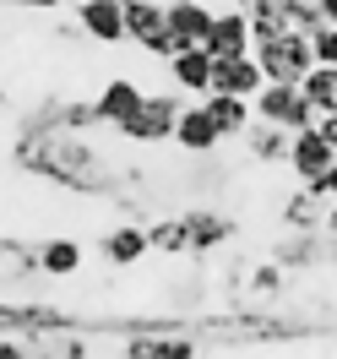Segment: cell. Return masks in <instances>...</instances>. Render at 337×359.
I'll return each instance as SVG.
<instances>
[{
  "mask_svg": "<svg viewBox=\"0 0 337 359\" xmlns=\"http://www.w3.org/2000/svg\"><path fill=\"white\" fill-rule=\"evenodd\" d=\"M326 207L315 191H305V185H294L289 196L277 202V229H289V234H321L326 229Z\"/></svg>",
  "mask_w": 337,
  "mask_h": 359,
  "instance_id": "4fadbf2b",
  "label": "cell"
},
{
  "mask_svg": "<svg viewBox=\"0 0 337 359\" xmlns=\"http://www.w3.org/2000/svg\"><path fill=\"white\" fill-rule=\"evenodd\" d=\"M169 327H136L120 343V359H169Z\"/></svg>",
  "mask_w": 337,
  "mask_h": 359,
  "instance_id": "7402d4cb",
  "label": "cell"
},
{
  "mask_svg": "<svg viewBox=\"0 0 337 359\" xmlns=\"http://www.w3.org/2000/svg\"><path fill=\"white\" fill-rule=\"evenodd\" d=\"M326 234H332V240H337V202L326 207Z\"/></svg>",
  "mask_w": 337,
  "mask_h": 359,
  "instance_id": "4dcf8cb0",
  "label": "cell"
},
{
  "mask_svg": "<svg viewBox=\"0 0 337 359\" xmlns=\"http://www.w3.org/2000/svg\"><path fill=\"white\" fill-rule=\"evenodd\" d=\"M0 114H6V88H0Z\"/></svg>",
  "mask_w": 337,
  "mask_h": 359,
  "instance_id": "1f68e13d",
  "label": "cell"
},
{
  "mask_svg": "<svg viewBox=\"0 0 337 359\" xmlns=\"http://www.w3.org/2000/svg\"><path fill=\"white\" fill-rule=\"evenodd\" d=\"M245 289H250V299H261V305H277L283 294H289V272L277 267V262H250V272H245Z\"/></svg>",
  "mask_w": 337,
  "mask_h": 359,
  "instance_id": "44dd1931",
  "label": "cell"
},
{
  "mask_svg": "<svg viewBox=\"0 0 337 359\" xmlns=\"http://www.w3.org/2000/svg\"><path fill=\"white\" fill-rule=\"evenodd\" d=\"M289 142H294V131L272 126V120H256L240 147H245V158H250V163H261V169H289Z\"/></svg>",
  "mask_w": 337,
  "mask_h": 359,
  "instance_id": "e0dca14e",
  "label": "cell"
},
{
  "mask_svg": "<svg viewBox=\"0 0 337 359\" xmlns=\"http://www.w3.org/2000/svg\"><path fill=\"white\" fill-rule=\"evenodd\" d=\"M315 131L326 136V147L337 153V114H321V120H315Z\"/></svg>",
  "mask_w": 337,
  "mask_h": 359,
  "instance_id": "f1b7e54d",
  "label": "cell"
},
{
  "mask_svg": "<svg viewBox=\"0 0 337 359\" xmlns=\"http://www.w3.org/2000/svg\"><path fill=\"white\" fill-rule=\"evenodd\" d=\"M142 98H147V88L136 82V76H109L104 88H98V120H104V131H120L125 120H131L136 109H142Z\"/></svg>",
  "mask_w": 337,
  "mask_h": 359,
  "instance_id": "30bf717a",
  "label": "cell"
},
{
  "mask_svg": "<svg viewBox=\"0 0 337 359\" xmlns=\"http://www.w3.org/2000/svg\"><path fill=\"white\" fill-rule=\"evenodd\" d=\"M66 6H82V0H66Z\"/></svg>",
  "mask_w": 337,
  "mask_h": 359,
  "instance_id": "d6a6232c",
  "label": "cell"
},
{
  "mask_svg": "<svg viewBox=\"0 0 337 359\" xmlns=\"http://www.w3.org/2000/svg\"><path fill=\"white\" fill-rule=\"evenodd\" d=\"M174 147L191 153V158H212L223 147V136H218V126H212V114H207L202 98H185L180 120H174Z\"/></svg>",
  "mask_w": 337,
  "mask_h": 359,
  "instance_id": "ba28073f",
  "label": "cell"
},
{
  "mask_svg": "<svg viewBox=\"0 0 337 359\" xmlns=\"http://www.w3.org/2000/svg\"><path fill=\"white\" fill-rule=\"evenodd\" d=\"M337 163V153L326 147V136L315 131H294V142H289V175H294V185H310L315 175H326Z\"/></svg>",
  "mask_w": 337,
  "mask_h": 359,
  "instance_id": "7c38bea8",
  "label": "cell"
},
{
  "mask_svg": "<svg viewBox=\"0 0 337 359\" xmlns=\"http://www.w3.org/2000/svg\"><path fill=\"white\" fill-rule=\"evenodd\" d=\"M185 109V93H147L142 98V109L120 126V142H131V147H169L174 142V120Z\"/></svg>",
  "mask_w": 337,
  "mask_h": 359,
  "instance_id": "7a4b0ae2",
  "label": "cell"
},
{
  "mask_svg": "<svg viewBox=\"0 0 337 359\" xmlns=\"http://www.w3.org/2000/svg\"><path fill=\"white\" fill-rule=\"evenodd\" d=\"M207 114H212V126L223 142H245V131L256 126V109H250V98H234V93H207L202 98Z\"/></svg>",
  "mask_w": 337,
  "mask_h": 359,
  "instance_id": "d6986e66",
  "label": "cell"
},
{
  "mask_svg": "<svg viewBox=\"0 0 337 359\" xmlns=\"http://www.w3.org/2000/svg\"><path fill=\"white\" fill-rule=\"evenodd\" d=\"M250 109H256V120H272V126H283V131H310L315 120H321L315 104L299 88H289V82H267V88L250 98Z\"/></svg>",
  "mask_w": 337,
  "mask_h": 359,
  "instance_id": "5b68a950",
  "label": "cell"
},
{
  "mask_svg": "<svg viewBox=\"0 0 337 359\" xmlns=\"http://www.w3.org/2000/svg\"><path fill=\"white\" fill-rule=\"evenodd\" d=\"M267 88V76L256 66V55H228V60H212V93H234V98H256Z\"/></svg>",
  "mask_w": 337,
  "mask_h": 359,
  "instance_id": "2e32d148",
  "label": "cell"
},
{
  "mask_svg": "<svg viewBox=\"0 0 337 359\" xmlns=\"http://www.w3.org/2000/svg\"><path fill=\"white\" fill-rule=\"evenodd\" d=\"M82 267H88V245H82V240L49 234L44 245H39V272H44V278H76Z\"/></svg>",
  "mask_w": 337,
  "mask_h": 359,
  "instance_id": "ffe728a7",
  "label": "cell"
},
{
  "mask_svg": "<svg viewBox=\"0 0 337 359\" xmlns=\"http://www.w3.org/2000/svg\"><path fill=\"white\" fill-rule=\"evenodd\" d=\"M256 66H261V76L267 82H289V88H299L305 76H310L315 66V49L305 33H277V39H256Z\"/></svg>",
  "mask_w": 337,
  "mask_h": 359,
  "instance_id": "3957f363",
  "label": "cell"
},
{
  "mask_svg": "<svg viewBox=\"0 0 337 359\" xmlns=\"http://www.w3.org/2000/svg\"><path fill=\"white\" fill-rule=\"evenodd\" d=\"M147 245L153 250H163V256H185V218L180 212H169V218H153V224H147Z\"/></svg>",
  "mask_w": 337,
  "mask_h": 359,
  "instance_id": "cb8c5ba5",
  "label": "cell"
},
{
  "mask_svg": "<svg viewBox=\"0 0 337 359\" xmlns=\"http://www.w3.org/2000/svg\"><path fill=\"white\" fill-rule=\"evenodd\" d=\"M98 256H104L114 272L142 267V262L153 256V245H147V229H142V224H114V229H104V240H98Z\"/></svg>",
  "mask_w": 337,
  "mask_h": 359,
  "instance_id": "8fae6325",
  "label": "cell"
},
{
  "mask_svg": "<svg viewBox=\"0 0 337 359\" xmlns=\"http://www.w3.org/2000/svg\"><path fill=\"white\" fill-rule=\"evenodd\" d=\"M272 262H277L283 272L321 267V262H326V229H321V234H289V229H283V240L272 245Z\"/></svg>",
  "mask_w": 337,
  "mask_h": 359,
  "instance_id": "ac0fdd59",
  "label": "cell"
},
{
  "mask_svg": "<svg viewBox=\"0 0 337 359\" xmlns=\"http://www.w3.org/2000/svg\"><path fill=\"white\" fill-rule=\"evenodd\" d=\"M207 55L212 60H228V55H250L256 49V33H250V17L240 11V6H223L218 17H212V27H207Z\"/></svg>",
  "mask_w": 337,
  "mask_h": 359,
  "instance_id": "9c48e42d",
  "label": "cell"
},
{
  "mask_svg": "<svg viewBox=\"0 0 337 359\" xmlns=\"http://www.w3.org/2000/svg\"><path fill=\"white\" fill-rule=\"evenodd\" d=\"M315 11H321V22L337 27V0H315Z\"/></svg>",
  "mask_w": 337,
  "mask_h": 359,
  "instance_id": "f546056e",
  "label": "cell"
},
{
  "mask_svg": "<svg viewBox=\"0 0 337 359\" xmlns=\"http://www.w3.org/2000/svg\"><path fill=\"white\" fill-rule=\"evenodd\" d=\"M11 153H17V163H22L27 175L49 180V185H66L76 196H109L114 185H120V169L92 147V136L55 131L39 114H27L22 126H17V147Z\"/></svg>",
  "mask_w": 337,
  "mask_h": 359,
  "instance_id": "6da1fadb",
  "label": "cell"
},
{
  "mask_svg": "<svg viewBox=\"0 0 337 359\" xmlns=\"http://www.w3.org/2000/svg\"><path fill=\"white\" fill-rule=\"evenodd\" d=\"M11 11H60L66 0H6Z\"/></svg>",
  "mask_w": 337,
  "mask_h": 359,
  "instance_id": "83f0119b",
  "label": "cell"
},
{
  "mask_svg": "<svg viewBox=\"0 0 337 359\" xmlns=\"http://www.w3.org/2000/svg\"><path fill=\"white\" fill-rule=\"evenodd\" d=\"M76 11V33L98 49H114L125 44V6L120 0H82V6H71Z\"/></svg>",
  "mask_w": 337,
  "mask_h": 359,
  "instance_id": "52a82bcc",
  "label": "cell"
},
{
  "mask_svg": "<svg viewBox=\"0 0 337 359\" xmlns=\"http://www.w3.org/2000/svg\"><path fill=\"white\" fill-rule=\"evenodd\" d=\"M305 191H315L321 202H337V163H332V169H326V175H315L310 185H305Z\"/></svg>",
  "mask_w": 337,
  "mask_h": 359,
  "instance_id": "484cf974",
  "label": "cell"
},
{
  "mask_svg": "<svg viewBox=\"0 0 337 359\" xmlns=\"http://www.w3.org/2000/svg\"><path fill=\"white\" fill-rule=\"evenodd\" d=\"M310 49H315V66H337V27L321 22L310 33Z\"/></svg>",
  "mask_w": 337,
  "mask_h": 359,
  "instance_id": "d4e9b609",
  "label": "cell"
},
{
  "mask_svg": "<svg viewBox=\"0 0 337 359\" xmlns=\"http://www.w3.org/2000/svg\"><path fill=\"white\" fill-rule=\"evenodd\" d=\"M120 6H125V44H136L153 60L180 55L174 33H169V17H163V0H120Z\"/></svg>",
  "mask_w": 337,
  "mask_h": 359,
  "instance_id": "277c9868",
  "label": "cell"
},
{
  "mask_svg": "<svg viewBox=\"0 0 337 359\" xmlns=\"http://www.w3.org/2000/svg\"><path fill=\"white\" fill-rule=\"evenodd\" d=\"M185 218V256L191 262H202V256H212V250H223L234 234H240V224L228 218V212H218V207H191V212H180Z\"/></svg>",
  "mask_w": 337,
  "mask_h": 359,
  "instance_id": "8992f818",
  "label": "cell"
},
{
  "mask_svg": "<svg viewBox=\"0 0 337 359\" xmlns=\"http://www.w3.org/2000/svg\"><path fill=\"white\" fill-rule=\"evenodd\" d=\"M299 93L315 104V114H337V66H310V76L299 82Z\"/></svg>",
  "mask_w": 337,
  "mask_h": 359,
  "instance_id": "603a6c76",
  "label": "cell"
},
{
  "mask_svg": "<svg viewBox=\"0 0 337 359\" xmlns=\"http://www.w3.org/2000/svg\"><path fill=\"white\" fill-rule=\"evenodd\" d=\"M0 359H39L33 343H17V337H0Z\"/></svg>",
  "mask_w": 337,
  "mask_h": 359,
  "instance_id": "4316f807",
  "label": "cell"
},
{
  "mask_svg": "<svg viewBox=\"0 0 337 359\" xmlns=\"http://www.w3.org/2000/svg\"><path fill=\"white\" fill-rule=\"evenodd\" d=\"M163 17H169L174 44L191 49V44H207V27L218 17V6H207V0H163Z\"/></svg>",
  "mask_w": 337,
  "mask_h": 359,
  "instance_id": "5bb4252c",
  "label": "cell"
},
{
  "mask_svg": "<svg viewBox=\"0 0 337 359\" xmlns=\"http://www.w3.org/2000/svg\"><path fill=\"white\" fill-rule=\"evenodd\" d=\"M0 6H6V0H0Z\"/></svg>",
  "mask_w": 337,
  "mask_h": 359,
  "instance_id": "836d02e7",
  "label": "cell"
},
{
  "mask_svg": "<svg viewBox=\"0 0 337 359\" xmlns=\"http://www.w3.org/2000/svg\"><path fill=\"white\" fill-rule=\"evenodd\" d=\"M169 82H174V93H185V98H207V93H212V55H207L202 44L169 55Z\"/></svg>",
  "mask_w": 337,
  "mask_h": 359,
  "instance_id": "9a60e30c",
  "label": "cell"
}]
</instances>
